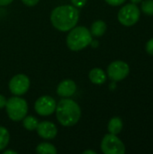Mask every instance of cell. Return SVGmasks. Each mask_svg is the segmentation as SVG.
I'll use <instances>...</instances> for the list:
<instances>
[{
  "mask_svg": "<svg viewBox=\"0 0 153 154\" xmlns=\"http://www.w3.org/2000/svg\"><path fill=\"white\" fill-rule=\"evenodd\" d=\"M22 121H23V126L26 130H28V131H34V130H36L37 125L39 124L38 120L34 116H25Z\"/></svg>",
  "mask_w": 153,
  "mask_h": 154,
  "instance_id": "cell-16",
  "label": "cell"
},
{
  "mask_svg": "<svg viewBox=\"0 0 153 154\" xmlns=\"http://www.w3.org/2000/svg\"><path fill=\"white\" fill-rule=\"evenodd\" d=\"M140 10L135 4H128L123 6L118 12V21L124 26L135 24L140 18Z\"/></svg>",
  "mask_w": 153,
  "mask_h": 154,
  "instance_id": "cell-5",
  "label": "cell"
},
{
  "mask_svg": "<svg viewBox=\"0 0 153 154\" xmlns=\"http://www.w3.org/2000/svg\"><path fill=\"white\" fill-rule=\"evenodd\" d=\"M90 44L92 45V47L93 48H96L97 46H98V42L97 41H91V42H90Z\"/></svg>",
  "mask_w": 153,
  "mask_h": 154,
  "instance_id": "cell-25",
  "label": "cell"
},
{
  "mask_svg": "<svg viewBox=\"0 0 153 154\" xmlns=\"http://www.w3.org/2000/svg\"><path fill=\"white\" fill-rule=\"evenodd\" d=\"M106 2L110 5L117 6V5H120L122 4H124L125 2V0H106Z\"/></svg>",
  "mask_w": 153,
  "mask_h": 154,
  "instance_id": "cell-20",
  "label": "cell"
},
{
  "mask_svg": "<svg viewBox=\"0 0 153 154\" xmlns=\"http://www.w3.org/2000/svg\"><path fill=\"white\" fill-rule=\"evenodd\" d=\"M36 130L38 135L44 140H51L55 138L58 134L57 126L53 123L49 121H43L39 123Z\"/></svg>",
  "mask_w": 153,
  "mask_h": 154,
  "instance_id": "cell-10",
  "label": "cell"
},
{
  "mask_svg": "<svg viewBox=\"0 0 153 154\" xmlns=\"http://www.w3.org/2000/svg\"><path fill=\"white\" fill-rule=\"evenodd\" d=\"M56 106L57 103L53 97L50 96H41L36 100L34 109L39 116H48L55 112Z\"/></svg>",
  "mask_w": 153,
  "mask_h": 154,
  "instance_id": "cell-9",
  "label": "cell"
},
{
  "mask_svg": "<svg viewBox=\"0 0 153 154\" xmlns=\"http://www.w3.org/2000/svg\"><path fill=\"white\" fill-rule=\"evenodd\" d=\"M30 79L24 74H17L14 76L9 82V90L14 96L24 95L30 88Z\"/></svg>",
  "mask_w": 153,
  "mask_h": 154,
  "instance_id": "cell-7",
  "label": "cell"
},
{
  "mask_svg": "<svg viewBox=\"0 0 153 154\" xmlns=\"http://www.w3.org/2000/svg\"><path fill=\"white\" fill-rule=\"evenodd\" d=\"M70 1L72 3V5H74L77 8H81V7L85 6L87 0H70Z\"/></svg>",
  "mask_w": 153,
  "mask_h": 154,
  "instance_id": "cell-19",
  "label": "cell"
},
{
  "mask_svg": "<svg viewBox=\"0 0 153 154\" xmlns=\"http://www.w3.org/2000/svg\"><path fill=\"white\" fill-rule=\"evenodd\" d=\"M88 78L90 81L96 85H102L106 80V75L105 71L99 68H95L91 69L88 74Z\"/></svg>",
  "mask_w": 153,
  "mask_h": 154,
  "instance_id": "cell-12",
  "label": "cell"
},
{
  "mask_svg": "<svg viewBox=\"0 0 153 154\" xmlns=\"http://www.w3.org/2000/svg\"><path fill=\"white\" fill-rule=\"evenodd\" d=\"M10 141V134L5 127L0 126V151L5 149Z\"/></svg>",
  "mask_w": 153,
  "mask_h": 154,
  "instance_id": "cell-17",
  "label": "cell"
},
{
  "mask_svg": "<svg viewBox=\"0 0 153 154\" xmlns=\"http://www.w3.org/2000/svg\"><path fill=\"white\" fill-rule=\"evenodd\" d=\"M133 4H138V3H141L142 0H131Z\"/></svg>",
  "mask_w": 153,
  "mask_h": 154,
  "instance_id": "cell-28",
  "label": "cell"
},
{
  "mask_svg": "<svg viewBox=\"0 0 153 154\" xmlns=\"http://www.w3.org/2000/svg\"><path fill=\"white\" fill-rule=\"evenodd\" d=\"M106 31V23L102 20H98L92 23L90 32L92 36L100 37L105 34Z\"/></svg>",
  "mask_w": 153,
  "mask_h": 154,
  "instance_id": "cell-13",
  "label": "cell"
},
{
  "mask_svg": "<svg viewBox=\"0 0 153 154\" xmlns=\"http://www.w3.org/2000/svg\"><path fill=\"white\" fill-rule=\"evenodd\" d=\"M6 98L3 96V95H0V109L5 107V104H6Z\"/></svg>",
  "mask_w": 153,
  "mask_h": 154,
  "instance_id": "cell-23",
  "label": "cell"
},
{
  "mask_svg": "<svg viewBox=\"0 0 153 154\" xmlns=\"http://www.w3.org/2000/svg\"><path fill=\"white\" fill-rule=\"evenodd\" d=\"M83 154H96V152H94V151H89V150H87V151L83 152Z\"/></svg>",
  "mask_w": 153,
  "mask_h": 154,
  "instance_id": "cell-26",
  "label": "cell"
},
{
  "mask_svg": "<svg viewBox=\"0 0 153 154\" xmlns=\"http://www.w3.org/2000/svg\"><path fill=\"white\" fill-rule=\"evenodd\" d=\"M14 0H0V6H5L10 5Z\"/></svg>",
  "mask_w": 153,
  "mask_h": 154,
  "instance_id": "cell-24",
  "label": "cell"
},
{
  "mask_svg": "<svg viewBox=\"0 0 153 154\" xmlns=\"http://www.w3.org/2000/svg\"><path fill=\"white\" fill-rule=\"evenodd\" d=\"M107 129L110 134L117 135L123 129V121L119 117H113L108 123Z\"/></svg>",
  "mask_w": 153,
  "mask_h": 154,
  "instance_id": "cell-14",
  "label": "cell"
},
{
  "mask_svg": "<svg viewBox=\"0 0 153 154\" xmlns=\"http://www.w3.org/2000/svg\"><path fill=\"white\" fill-rule=\"evenodd\" d=\"M21 1L27 6H34L39 3L40 0H21Z\"/></svg>",
  "mask_w": 153,
  "mask_h": 154,
  "instance_id": "cell-22",
  "label": "cell"
},
{
  "mask_svg": "<svg viewBox=\"0 0 153 154\" xmlns=\"http://www.w3.org/2000/svg\"><path fill=\"white\" fill-rule=\"evenodd\" d=\"M36 152L40 154H56V147L49 143H41L36 147Z\"/></svg>",
  "mask_w": 153,
  "mask_h": 154,
  "instance_id": "cell-15",
  "label": "cell"
},
{
  "mask_svg": "<svg viewBox=\"0 0 153 154\" xmlns=\"http://www.w3.org/2000/svg\"><path fill=\"white\" fill-rule=\"evenodd\" d=\"M76 90V83L71 79H65L59 84L57 88V94L61 97H69L75 94Z\"/></svg>",
  "mask_w": 153,
  "mask_h": 154,
  "instance_id": "cell-11",
  "label": "cell"
},
{
  "mask_svg": "<svg viewBox=\"0 0 153 154\" xmlns=\"http://www.w3.org/2000/svg\"><path fill=\"white\" fill-rule=\"evenodd\" d=\"M101 151L105 154H124L125 146L115 134H108L101 142Z\"/></svg>",
  "mask_w": 153,
  "mask_h": 154,
  "instance_id": "cell-6",
  "label": "cell"
},
{
  "mask_svg": "<svg viewBox=\"0 0 153 154\" xmlns=\"http://www.w3.org/2000/svg\"><path fill=\"white\" fill-rule=\"evenodd\" d=\"M5 107L8 117L14 122L22 121L26 116L28 112L27 102L18 96L10 97L6 101Z\"/></svg>",
  "mask_w": 153,
  "mask_h": 154,
  "instance_id": "cell-4",
  "label": "cell"
},
{
  "mask_svg": "<svg viewBox=\"0 0 153 154\" xmlns=\"http://www.w3.org/2000/svg\"><path fill=\"white\" fill-rule=\"evenodd\" d=\"M146 51H147L149 54L153 55V38L152 39H151V40L147 42V44H146Z\"/></svg>",
  "mask_w": 153,
  "mask_h": 154,
  "instance_id": "cell-21",
  "label": "cell"
},
{
  "mask_svg": "<svg viewBox=\"0 0 153 154\" xmlns=\"http://www.w3.org/2000/svg\"><path fill=\"white\" fill-rule=\"evenodd\" d=\"M16 154L17 153V152H15V151H5V152H4V154Z\"/></svg>",
  "mask_w": 153,
  "mask_h": 154,
  "instance_id": "cell-27",
  "label": "cell"
},
{
  "mask_svg": "<svg viewBox=\"0 0 153 154\" xmlns=\"http://www.w3.org/2000/svg\"><path fill=\"white\" fill-rule=\"evenodd\" d=\"M92 34L90 31L85 26L73 27L67 36V46L73 51H81L90 45L92 41Z\"/></svg>",
  "mask_w": 153,
  "mask_h": 154,
  "instance_id": "cell-3",
  "label": "cell"
},
{
  "mask_svg": "<svg viewBox=\"0 0 153 154\" xmlns=\"http://www.w3.org/2000/svg\"><path fill=\"white\" fill-rule=\"evenodd\" d=\"M130 71L129 65L122 60L113 61L107 68V75L113 81H120L124 79Z\"/></svg>",
  "mask_w": 153,
  "mask_h": 154,
  "instance_id": "cell-8",
  "label": "cell"
},
{
  "mask_svg": "<svg viewBox=\"0 0 153 154\" xmlns=\"http://www.w3.org/2000/svg\"><path fill=\"white\" fill-rule=\"evenodd\" d=\"M55 112L59 123L66 127L75 125L81 117L80 106L69 97H63L57 104Z\"/></svg>",
  "mask_w": 153,
  "mask_h": 154,
  "instance_id": "cell-2",
  "label": "cell"
},
{
  "mask_svg": "<svg viewBox=\"0 0 153 154\" xmlns=\"http://www.w3.org/2000/svg\"><path fill=\"white\" fill-rule=\"evenodd\" d=\"M79 19V11L74 5H65L55 7L50 14L53 27L60 32H69L76 26Z\"/></svg>",
  "mask_w": 153,
  "mask_h": 154,
  "instance_id": "cell-1",
  "label": "cell"
},
{
  "mask_svg": "<svg viewBox=\"0 0 153 154\" xmlns=\"http://www.w3.org/2000/svg\"><path fill=\"white\" fill-rule=\"evenodd\" d=\"M142 10L147 15H153V0H146L142 2Z\"/></svg>",
  "mask_w": 153,
  "mask_h": 154,
  "instance_id": "cell-18",
  "label": "cell"
}]
</instances>
